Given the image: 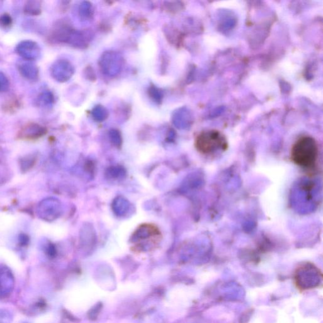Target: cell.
Wrapping results in <instances>:
<instances>
[{"mask_svg": "<svg viewBox=\"0 0 323 323\" xmlns=\"http://www.w3.org/2000/svg\"><path fill=\"white\" fill-rule=\"evenodd\" d=\"M290 159L308 176L319 171V147L317 140L310 135H302L291 147Z\"/></svg>", "mask_w": 323, "mask_h": 323, "instance_id": "6da1fadb", "label": "cell"}, {"mask_svg": "<svg viewBox=\"0 0 323 323\" xmlns=\"http://www.w3.org/2000/svg\"><path fill=\"white\" fill-rule=\"evenodd\" d=\"M194 147L199 154L207 157L223 154L229 149L228 138L221 131H202L194 140Z\"/></svg>", "mask_w": 323, "mask_h": 323, "instance_id": "7a4b0ae2", "label": "cell"}, {"mask_svg": "<svg viewBox=\"0 0 323 323\" xmlns=\"http://www.w3.org/2000/svg\"><path fill=\"white\" fill-rule=\"evenodd\" d=\"M124 58L115 51H107L100 56L98 64L103 74L113 77L120 74L124 66Z\"/></svg>", "mask_w": 323, "mask_h": 323, "instance_id": "3957f363", "label": "cell"}, {"mask_svg": "<svg viewBox=\"0 0 323 323\" xmlns=\"http://www.w3.org/2000/svg\"><path fill=\"white\" fill-rule=\"evenodd\" d=\"M61 213L60 202L55 198L43 199L37 207V214L39 219L47 222L57 219Z\"/></svg>", "mask_w": 323, "mask_h": 323, "instance_id": "277c9868", "label": "cell"}, {"mask_svg": "<svg viewBox=\"0 0 323 323\" xmlns=\"http://www.w3.org/2000/svg\"><path fill=\"white\" fill-rule=\"evenodd\" d=\"M75 73V68L70 61L60 60L55 61L51 67L52 77L58 82H67L72 77Z\"/></svg>", "mask_w": 323, "mask_h": 323, "instance_id": "5b68a950", "label": "cell"}, {"mask_svg": "<svg viewBox=\"0 0 323 323\" xmlns=\"http://www.w3.org/2000/svg\"><path fill=\"white\" fill-rule=\"evenodd\" d=\"M16 51L21 57L28 61L36 60L41 56L40 47L33 41L21 42L17 46Z\"/></svg>", "mask_w": 323, "mask_h": 323, "instance_id": "8992f818", "label": "cell"}, {"mask_svg": "<svg viewBox=\"0 0 323 323\" xmlns=\"http://www.w3.org/2000/svg\"><path fill=\"white\" fill-rule=\"evenodd\" d=\"M92 34L87 31H71L66 43L76 48L84 49L92 39Z\"/></svg>", "mask_w": 323, "mask_h": 323, "instance_id": "52a82bcc", "label": "cell"}, {"mask_svg": "<svg viewBox=\"0 0 323 323\" xmlns=\"http://www.w3.org/2000/svg\"><path fill=\"white\" fill-rule=\"evenodd\" d=\"M46 133L45 128L36 123H31L22 131L21 136L26 139L35 140L44 136Z\"/></svg>", "mask_w": 323, "mask_h": 323, "instance_id": "ba28073f", "label": "cell"}, {"mask_svg": "<svg viewBox=\"0 0 323 323\" xmlns=\"http://www.w3.org/2000/svg\"><path fill=\"white\" fill-rule=\"evenodd\" d=\"M19 70L24 78L29 80H36L39 77V69L38 66L30 61L22 63L19 66Z\"/></svg>", "mask_w": 323, "mask_h": 323, "instance_id": "9c48e42d", "label": "cell"}, {"mask_svg": "<svg viewBox=\"0 0 323 323\" xmlns=\"http://www.w3.org/2000/svg\"><path fill=\"white\" fill-rule=\"evenodd\" d=\"M24 11L25 14L29 16H39L41 13V2L35 0L27 2L25 4Z\"/></svg>", "mask_w": 323, "mask_h": 323, "instance_id": "30bf717a", "label": "cell"}, {"mask_svg": "<svg viewBox=\"0 0 323 323\" xmlns=\"http://www.w3.org/2000/svg\"><path fill=\"white\" fill-rule=\"evenodd\" d=\"M92 117L96 122H102L109 117V112L103 106L96 105L92 110Z\"/></svg>", "mask_w": 323, "mask_h": 323, "instance_id": "8fae6325", "label": "cell"}, {"mask_svg": "<svg viewBox=\"0 0 323 323\" xmlns=\"http://www.w3.org/2000/svg\"><path fill=\"white\" fill-rule=\"evenodd\" d=\"M79 14L83 19H89L93 15L92 4L88 2H83L79 7Z\"/></svg>", "mask_w": 323, "mask_h": 323, "instance_id": "7c38bea8", "label": "cell"}, {"mask_svg": "<svg viewBox=\"0 0 323 323\" xmlns=\"http://www.w3.org/2000/svg\"><path fill=\"white\" fill-rule=\"evenodd\" d=\"M55 101L53 93L49 91H44L41 93L38 98L39 104L43 106H51Z\"/></svg>", "mask_w": 323, "mask_h": 323, "instance_id": "4fadbf2b", "label": "cell"}, {"mask_svg": "<svg viewBox=\"0 0 323 323\" xmlns=\"http://www.w3.org/2000/svg\"><path fill=\"white\" fill-rule=\"evenodd\" d=\"M149 95L155 102L160 103L164 98L163 92L155 85L150 86L149 89Z\"/></svg>", "mask_w": 323, "mask_h": 323, "instance_id": "5bb4252c", "label": "cell"}, {"mask_svg": "<svg viewBox=\"0 0 323 323\" xmlns=\"http://www.w3.org/2000/svg\"><path fill=\"white\" fill-rule=\"evenodd\" d=\"M10 88V82L8 78L4 73L0 71V92H6Z\"/></svg>", "mask_w": 323, "mask_h": 323, "instance_id": "9a60e30c", "label": "cell"}, {"mask_svg": "<svg viewBox=\"0 0 323 323\" xmlns=\"http://www.w3.org/2000/svg\"><path fill=\"white\" fill-rule=\"evenodd\" d=\"M34 162H35V158L33 157L25 158L24 159L22 160V169L24 170V171H27V170L31 169V167L34 166Z\"/></svg>", "mask_w": 323, "mask_h": 323, "instance_id": "2e32d148", "label": "cell"}, {"mask_svg": "<svg viewBox=\"0 0 323 323\" xmlns=\"http://www.w3.org/2000/svg\"><path fill=\"white\" fill-rule=\"evenodd\" d=\"M110 135L111 140H112L113 144L117 145H120L122 144V137H121L120 133L118 130H111Z\"/></svg>", "mask_w": 323, "mask_h": 323, "instance_id": "e0dca14e", "label": "cell"}, {"mask_svg": "<svg viewBox=\"0 0 323 323\" xmlns=\"http://www.w3.org/2000/svg\"><path fill=\"white\" fill-rule=\"evenodd\" d=\"M12 24V19L10 15L5 14L0 17V26L7 28L11 26Z\"/></svg>", "mask_w": 323, "mask_h": 323, "instance_id": "ac0fdd59", "label": "cell"}, {"mask_svg": "<svg viewBox=\"0 0 323 323\" xmlns=\"http://www.w3.org/2000/svg\"><path fill=\"white\" fill-rule=\"evenodd\" d=\"M19 241L22 246H26L29 243V238L26 234H20Z\"/></svg>", "mask_w": 323, "mask_h": 323, "instance_id": "d6986e66", "label": "cell"}, {"mask_svg": "<svg viewBox=\"0 0 323 323\" xmlns=\"http://www.w3.org/2000/svg\"><path fill=\"white\" fill-rule=\"evenodd\" d=\"M87 68H88L87 71H87L88 74L87 75H86V76L89 75L88 76V79H89V80H95L94 77H95V75L94 74V72H93V70H92V69H91L90 67H88Z\"/></svg>", "mask_w": 323, "mask_h": 323, "instance_id": "ffe728a7", "label": "cell"}]
</instances>
